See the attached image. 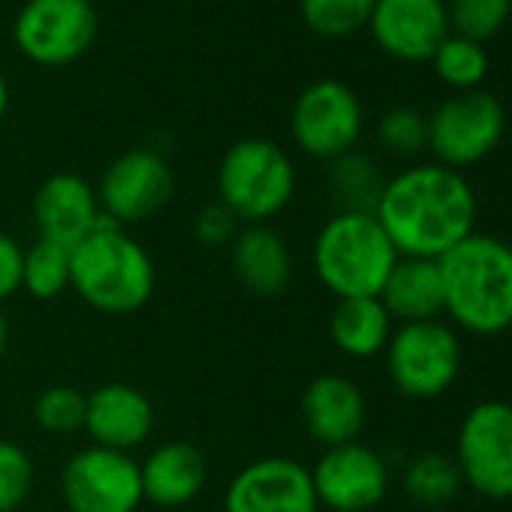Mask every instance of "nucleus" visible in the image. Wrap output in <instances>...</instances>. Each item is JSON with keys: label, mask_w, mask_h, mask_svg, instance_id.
Segmentation results:
<instances>
[{"label": "nucleus", "mask_w": 512, "mask_h": 512, "mask_svg": "<svg viewBox=\"0 0 512 512\" xmlns=\"http://www.w3.org/2000/svg\"><path fill=\"white\" fill-rule=\"evenodd\" d=\"M476 193L464 172L416 163L386 181L374 217L398 256L440 260L476 232Z\"/></svg>", "instance_id": "f257e3e1"}, {"label": "nucleus", "mask_w": 512, "mask_h": 512, "mask_svg": "<svg viewBox=\"0 0 512 512\" xmlns=\"http://www.w3.org/2000/svg\"><path fill=\"white\" fill-rule=\"evenodd\" d=\"M443 317L476 338H497L512 329V244L470 232L440 260Z\"/></svg>", "instance_id": "f03ea898"}, {"label": "nucleus", "mask_w": 512, "mask_h": 512, "mask_svg": "<svg viewBox=\"0 0 512 512\" xmlns=\"http://www.w3.org/2000/svg\"><path fill=\"white\" fill-rule=\"evenodd\" d=\"M154 287L157 269L148 247L106 214L70 250V290L100 314H136L151 302Z\"/></svg>", "instance_id": "7ed1b4c3"}, {"label": "nucleus", "mask_w": 512, "mask_h": 512, "mask_svg": "<svg viewBox=\"0 0 512 512\" xmlns=\"http://www.w3.org/2000/svg\"><path fill=\"white\" fill-rule=\"evenodd\" d=\"M311 263L335 299H377L398 263V250L374 214L338 211L320 226Z\"/></svg>", "instance_id": "20e7f679"}, {"label": "nucleus", "mask_w": 512, "mask_h": 512, "mask_svg": "<svg viewBox=\"0 0 512 512\" xmlns=\"http://www.w3.org/2000/svg\"><path fill=\"white\" fill-rule=\"evenodd\" d=\"M296 163L272 139H238L226 148L217 166V202L238 223H269L296 196Z\"/></svg>", "instance_id": "39448f33"}, {"label": "nucleus", "mask_w": 512, "mask_h": 512, "mask_svg": "<svg viewBox=\"0 0 512 512\" xmlns=\"http://www.w3.org/2000/svg\"><path fill=\"white\" fill-rule=\"evenodd\" d=\"M383 356L392 386L413 401L446 395L461 374V341L443 320L401 323Z\"/></svg>", "instance_id": "423d86ee"}, {"label": "nucleus", "mask_w": 512, "mask_h": 512, "mask_svg": "<svg viewBox=\"0 0 512 512\" xmlns=\"http://www.w3.org/2000/svg\"><path fill=\"white\" fill-rule=\"evenodd\" d=\"M503 133V103L482 88L452 94L428 115V151L434 163L455 172L482 163L500 145Z\"/></svg>", "instance_id": "0eeeda50"}, {"label": "nucleus", "mask_w": 512, "mask_h": 512, "mask_svg": "<svg viewBox=\"0 0 512 512\" xmlns=\"http://www.w3.org/2000/svg\"><path fill=\"white\" fill-rule=\"evenodd\" d=\"M455 464L464 485L488 500L512 497V404L479 401L473 404L455 437Z\"/></svg>", "instance_id": "6e6552de"}, {"label": "nucleus", "mask_w": 512, "mask_h": 512, "mask_svg": "<svg viewBox=\"0 0 512 512\" xmlns=\"http://www.w3.org/2000/svg\"><path fill=\"white\" fill-rule=\"evenodd\" d=\"M100 16L91 0H25L13 40L37 67H67L97 40Z\"/></svg>", "instance_id": "1a4fd4ad"}, {"label": "nucleus", "mask_w": 512, "mask_h": 512, "mask_svg": "<svg viewBox=\"0 0 512 512\" xmlns=\"http://www.w3.org/2000/svg\"><path fill=\"white\" fill-rule=\"evenodd\" d=\"M290 130L302 154L332 163L341 154L356 151L365 130V112L350 85L338 79H317L296 97Z\"/></svg>", "instance_id": "9d476101"}, {"label": "nucleus", "mask_w": 512, "mask_h": 512, "mask_svg": "<svg viewBox=\"0 0 512 512\" xmlns=\"http://www.w3.org/2000/svg\"><path fill=\"white\" fill-rule=\"evenodd\" d=\"M61 494L70 512H136L145 500L139 461L91 443L64 464Z\"/></svg>", "instance_id": "9b49d317"}, {"label": "nucleus", "mask_w": 512, "mask_h": 512, "mask_svg": "<svg viewBox=\"0 0 512 512\" xmlns=\"http://www.w3.org/2000/svg\"><path fill=\"white\" fill-rule=\"evenodd\" d=\"M94 190L100 211L127 229L160 214L172 202L175 172L163 154L151 148H130L106 166Z\"/></svg>", "instance_id": "f8f14e48"}, {"label": "nucleus", "mask_w": 512, "mask_h": 512, "mask_svg": "<svg viewBox=\"0 0 512 512\" xmlns=\"http://www.w3.org/2000/svg\"><path fill=\"white\" fill-rule=\"evenodd\" d=\"M223 512H320L311 467L287 455L244 464L226 485Z\"/></svg>", "instance_id": "ddd939ff"}, {"label": "nucleus", "mask_w": 512, "mask_h": 512, "mask_svg": "<svg viewBox=\"0 0 512 512\" xmlns=\"http://www.w3.org/2000/svg\"><path fill=\"white\" fill-rule=\"evenodd\" d=\"M317 500L329 512H368L389 491L386 458L365 443H344L323 449L311 467Z\"/></svg>", "instance_id": "4468645a"}, {"label": "nucleus", "mask_w": 512, "mask_h": 512, "mask_svg": "<svg viewBox=\"0 0 512 512\" xmlns=\"http://www.w3.org/2000/svg\"><path fill=\"white\" fill-rule=\"evenodd\" d=\"M368 28L386 55L422 64L449 37V13L443 0H377Z\"/></svg>", "instance_id": "2eb2a0df"}, {"label": "nucleus", "mask_w": 512, "mask_h": 512, "mask_svg": "<svg viewBox=\"0 0 512 512\" xmlns=\"http://www.w3.org/2000/svg\"><path fill=\"white\" fill-rule=\"evenodd\" d=\"M100 217L103 211L94 184L76 172L49 175L34 196V223L40 238L70 250L97 229Z\"/></svg>", "instance_id": "dca6fc26"}, {"label": "nucleus", "mask_w": 512, "mask_h": 512, "mask_svg": "<svg viewBox=\"0 0 512 512\" xmlns=\"http://www.w3.org/2000/svg\"><path fill=\"white\" fill-rule=\"evenodd\" d=\"M302 422L323 449L356 443L368 422L365 392L344 374H320L302 392Z\"/></svg>", "instance_id": "f3484780"}, {"label": "nucleus", "mask_w": 512, "mask_h": 512, "mask_svg": "<svg viewBox=\"0 0 512 512\" xmlns=\"http://www.w3.org/2000/svg\"><path fill=\"white\" fill-rule=\"evenodd\" d=\"M94 446L133 452L154 431L151 398L130 383H103L85 395V428Z\"/></svg>", "instance_id": "a211bd4d"}, {"label": "nucleus", "mask_w": 512, "mask_h": 512, "mask_svg": "<svg viewBox=\"0 0 512 512\" xmlns=\"http://www.w3.org/2000/svg\"><path fill=\"white\" fill-rule=\"evenodd\" d=\"M229 263L238 284L256 299H281L296 275L287 238L269 223H247L229 244Z\"/></svg>", "instance_id": "6ab92c4d"}, {"label": "nucleus", "mask_w": 512, "mask_h": 512, "mask_svg": "<svg viewBox=\"0 0 512 512\" xmlns=\"http://www.w3.org/2000/svg\"><path fill=\"white\" fill-rule=\"evenodd\" d=\"M142 476V494L154 506H184L199 497L208 479L205 455L187 443V440H169L148 452L145 461H139Z\"/></svg>", "instance_id": "aec40b11"}, {"label": "nucleus", "mask_w": 512, "mask_h": 512, "mask_svg": "<svg viewBox=\"0 0 512 512\" xmlns=\"http://www.w3.org/2000/svg\"><path fill=\"white\" fill-rule=\"evenodd\" d=\"M392 323H425L443 317V275L437 260L398 256L380 296Z\"/></svg>", "instance_id": "412c9836"}, {"label": "nucleus", "mask_w": 512, "mask_h": 512, "mask_svg": "<svg viewBox=\"0 0 512 512\" xmlns=\"http://www.w3.org/2000/svg\"><path fill=\"white\" fill-rule=\"evenodd\" d=\"M395 323L380 299H338L329 317V338L347 359H374L386 350Z\"/></svg>", "instance_id": "4be33fe9"}, {"label": "nucleus", "mask_w": 512, "mask_h": 512, "mask_svg": "<svg viewBox=\"0 0 512 512\" xmlns=\"http://www.w3.org/2000/svg\"><path fill=\"white\" fill-rule=\"evenodd\" d=\"M383 187L386 178L380 175V166L362 151H347L329 163V193L338 211L374 214Z\"/></svg>", "instance_id": "5701e85b"}, {"label": "nucleus", "mask_w": 512, "mask_h": 512, "mask_svg": "<svg viewBox=\"0 0 512 512\" xmlns=\"http://www.w3.org/2000/svg\"><path fill=\"white\" fill-rule=\"evenodd\" d=\"M461 488H464L461 470H458L455 458L446 452H422V455L410 458V464L404 470L407 497L425 509H437V506L455 500Z\"/></svg>", "instance_id": "b1692460"}, {"label": "nucleus", "mask_w": 512, "mask_h": 512, "mask_svg": "<svg viewBox=\"0 0 512 512\" xmlns=\"http://www.w3.org/2000/svg\"><path fill=\"white\" fill-rule=\"evenodd\" d=\"M22 290L40 302L58 299L70 290V247L37 238L25 250L22 263Z\"/></svg>", "instance_id": "393cba45"}, {"label": "nucleus", "mask_w": 512, "mask_h": 512, "mask_svg": "<svg viewBox=\"0 0 512 512\" xmlns=\"http://www.w3.org/2000/svg\"><path fill=\"white\" fill-rule=\"evenodd\" d=\"M431 67L443 85L455 88V94L476 91L488 76V52L473 40L449 34L431 55Z\"/></svg>", "instance_id": "a878e982"}, {"label": "nucleus", "mask_w": 512, "mask_h": 512, "mask_svg": "<svg viewBox=\"0 0 512 512\" xmlns=\"http://www.w3.org/2000/svg\"><path fill=\"white\" fill-rule=\"evenodd\" d=\"M374 4L377 0H302V19L320 37L344 40L368 28Z\"/></svg>", "instance_id": "bb28decb"}, {"label": "nucleus", "mask_w": 512, "mask_h": 512, "mask_svg": "<svg viewBox=\"0 0 512 512\" xmlns=\"http://www.w3.org/2000/svg\"><path fill=\"white\" fill-rule=\"evenodd\" d=\"M449 28L455 37L485 43L497 37L509 16H512V0H449Z\"/></svg>", "instance_id": "cd10ccee"}, {"label": "nucleus", "mask_w": 512, "mask_h": 512, "mask_svg": "<svg viewBox=\"0 0 512 512\" xmlns=\"http://www.w3.org/2000/svg\"><path fill=\"white\" fill-rule=\"evenodd\" d=\"M34 422L55 437L85 428V395L73 386H49L34 401Z\"/></svg>", "instance_id": "c85d7f7f"}, {"label": "nucleus", "mask_w": 512, "mask_h": 512, "mask_svg": "<svg viewBox=\"0 0 512 512\" xmlns=\"http://www.w3.org/2000/svg\"><path fill=\"white\" fill-rule=\"evenodd\" d=\"M377 139L398 157H416L428 148V118L413 106H395L380 118Z\"/></svg>", "instance_id": "c756f323"}, {"label": "nucleus", "mask_w": 512, "mask_h": 512, "mask_svg": "<svg viewBox=\"0 0 512 512\" xmlns=\"http://www.w3.org/2000/svg\"><path fill=\"white\" fill-rule=\"evenodd\" d=\"M34 491V461L25 446L0 437V512H16Z\"/></svg>", "instance_id": "7c9ffc66"}, {"label": "nucleus", "mask_w": 512, "mask_h": 512, "mask_svg": "<svg viewBox=\"0 0 512 512\" xmlns=\"http://www.w3.org/2000/svg\"><path fill=\"white\" fill-rule=\"evenodd\" d=\"M238 229H241L238 217H235L226 205H220V202L205 205V208L196 214V220H193V238H196L202 247H208V250H214V247H229V244L235 241Z\"/></svg>", "instance_id": "2f4dec72"}, {"label": "nucleus", "mask_w": 512, "mask_h": 512, "mask_svg": "<svg viewBox=\"0 0 512 512\" xmlns=\"http://www.w3.org/2000/svg\"><path fill=\"white\" fill-rule=\"evenodd\" d=\"M22 263H25V247L19 238L0 232V302L13 299L22 290Z\"/></svg>", "instance_id": "473e14b6"}, {"label": "nucleus", "mask_w": 512, "mask_h": 512, "mask_svg": "<svg viewBox=\"0 0 512 512\" xmlns=\"http://www.w3.org/2000/svg\"><path fill=\"white\" fill-rule=\"evenodd\" d=\"M7 347H10V320L4 311H0V362L7 356Z\"/></svg>", "instance_id": "72a5a7b5"}, {"label": "nucleus", "mask_w": 512, "mask_h": 512, "mask_svg": "<svg viewBox=\"0 0 512 512\" xmlns=\"http://www.w3.org/2000/svg\"><path fill=\"white\" fill-rule=\"evenodd\" d=\"M7 112H10V85H7V76L0 73V121L7 118Z\"/></svg>", "instance_id": "f704fd0d"}, {"label": "nucleus", "mask_w": 512, "mask_h": 512, "mask_svg": "<svg viewBox=\"0 0 512 512\" xmlns=\"http://www.w3.org/2000/svg\"><path fill=\"white\" fill-rule=\"evenodd\" d=\"M91 4H94V0H91Z\"/></svg>", "instance_id": "c9c22d12"}]
</instances>
